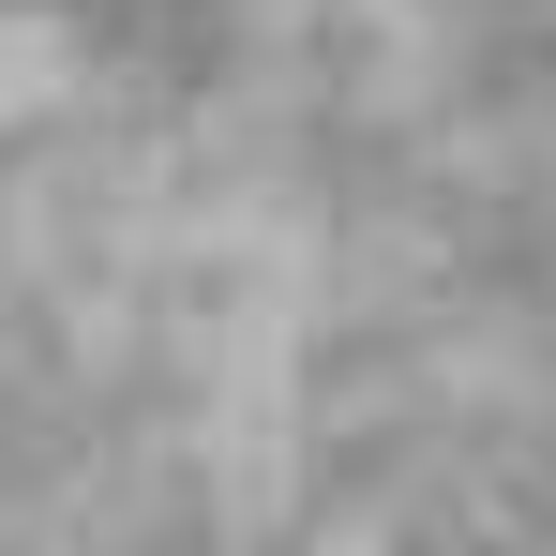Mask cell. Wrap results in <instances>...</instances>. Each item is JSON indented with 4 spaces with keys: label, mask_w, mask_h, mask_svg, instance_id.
Masks as SVG:
<instances>
[{
    "label": "cell",
    "mask_w": 556,
    "mask_h": 556,
    "mask_svg": "<svg viewBox=\"0 0 556 556\" xmlns=\"http://www.w3.org/2000/svg\"><path fill=\"white\" fill-rule=\"evenodd\" d=\"M15 15H61V30L105 46L121 76H195L211 30H226V0H15Z\"/></svg>",
    "instance_id": "obj_1"
}]
</instances>
